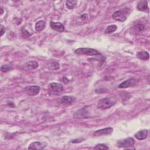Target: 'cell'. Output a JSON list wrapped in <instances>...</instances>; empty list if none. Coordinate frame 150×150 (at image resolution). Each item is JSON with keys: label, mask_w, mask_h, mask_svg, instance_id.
<instances>
[{"label": "cell", "mask_w": 150, "mask_h": 150, "mask_svg": "<svg viewBox=\"0 0 150 150\" xmlns=\"http://www.w3.org/2000/svg\"><path fill=\"white\" fill-rule=\"evenodd\" d=\"M116 103V100L111 97H106L100 99L97 103V107L100 110L110 108Z\"/></svg>", "instance_id": "cell-1"}, {"label": "cell", "mask_w": 150, "mask_h": 150, "mask_svg": "<svg viewBox=\"0 0 150 150\" xmlns=\"http://www.w3.org/2000/svg\"><path fill=\"white\" fill-rule=\"evenodd\" d=\"M74 53L77 54H86L89 56H96V55H100V53L92 48H88V47H80L77 49Z\"/></svg>", "instance_id": "cell-2"}, {"label": "cell", "mask_w": 150, "mask_h": 150, "mask_svg": "<svg viewBox=\"0 0 150 150\" xmlns=\"http://www.w3.org/2000/svg\"><path fill=\"white\" fill-rule=\"evenodd\" d=\"M63 91V86L57 83H51L49 85V92L52 95H59Z\"/></svg>", "instance_id": "cell-3"}, {"label": "cell", "mask_w": 150, "mask_h": 150, "mask_svg": "<svg viewBox=\"0 0 150 150\" xmlns=\"http://www.w3.org/2000/svg\"><path fill=\"white\" fill-rule=\"evenodd\" d=\"M135 144V140L132 137H128L121 140H119L117 142V146L119 148H124L128 149L129 147L132 146Z\"/></svg>", "instance_id": "cell-4"}, {"label": "cell", "mask_w": 150, "mask_h": 150, "mask_svg": "<svg viewBox=\"0 0 150 150\" xmlns=\"http://www.w3.org/2000/svg\"><path fill=\"white\" fill-rule=\"evenodd\" d=\"M138 84V80L135 78H131L124 81L118 86L119 88H125L131 87H135Z\"/></svg>", "instance_id": "cell-5"}, {"label": "cell", "mask_w": 150, "mask_h": 150, "mask_svg": "<svg viewBox=\"0 0 150 150\" xmlns=\"http://www.w3.org/2000/svg\"><path fill=\"white\" fill-rule=\"evenodd\" d=\"M88 116V111H87V108L86 106L78 110L73 114V118H78V119L87 118Z\"/></svg>", "instance_id": "cell-6"}, {"label": "cell", "mask_w": 150, "mask_h": 150, "mask_svg": "<svg viewBox=\"0 0 150 150\" xmlns=\"http://www.w3.org/2000/svg\"><path fill=\"white\" fill-rule=\"evenodd\" d=\"M24 90L28 95L33 96L39 94L40 91V87L38 86H27L24 88Z\"/></svg>", "instance_id": "cell-7"}, {"label": "cell", "mask_w": 150, "mask_h": 150, "mask_svg": "<svg viewBox=\"0 0 150 150\" xmlns=\"http://www.w3.org/2000/svg\"><path fill=\"white\" fill-rule=\"evenodd\" d=\"M112 18L120 22H124L127 19V17L124 12L121 10H118L115 11L112 15Z\"/></svg>", "instance_id": "cell-8"}, {"label": "cell", "mask_w": 150, "mask_h": 150, "mask_svg": "<svg viewBox=\"0 0 150 150\" xmlns=\"http://www.w3.org/2000/svg\"><path fill=\"white\" fill-rule=\"evenodd\" d=\"M113 131V129L111 127L105 128L103 129H98L93 132V135L95 137L101 136V135H109L111 134Z\"/></svg>", "instance_id": "cell-9"}, {"label": "cell", "mask_w": 150, "mask_h": 150, "mask_svg": "<svg viewBox=\"0 0 150 150\" xmlns=\"http://www.w3.org/2000/svg\"><path fill=\"white\" fill-rule=\"evenodd\" d=\"M47 146L45 142H40L39 141H35L31 143L29 146V149H43Z\"/></svg>", "instance_id": "cell-10"}, {"label": "cell", "mask_w": 150, "mask_h": 150, "mask_svg": "<svg viewBox=\"0 0 150 150\" xmlns=\"http://www.w3.org/2000/svg\"><path fill=\"white\" fill-rule=\"evenodd\" d=\"M50 27L54 30L57 32H63L64 30V25L60 22H50Z\"/></svg>", "instance_id": "cell-11"}, {"label": "cell", "mask_w": 150, "mask_h": 150, "mask_svg": "<svg viewBox=\"0 0 150 150\" xmlns=\"http://www.w3.org/2000/svg\"><path fill=\"white\" fill-rule=\"evenodd\" d=\"M137 8L138 11L145 12V11H148V3L146 1L142 0V1H139L138 4H137Z\"/></svg>", "instance_id": "cell-12"}, {"label": "cell", "mask_w": 150, "mask_h": 150, "mask_svg": "<svg viewBox=\"0 0 150 150\" xmlns=\"http://www.w3.org/2000/svg\"><path fill=\"white\" fill-rule=\"evenodd\" d=\"M73 100H74V98L73 97L64 96L61 98L60 100V103L63 105H67L71 104Z\"/></svg>", "instance_id": "cell-13"}, {"label": "cell", "mask_w": 150, "mask_h": 150, "mask_svg": "<svg viewBox=\"0 0 150 150\" xmlns=\"http://www.w3.org/2000/svg\"><path fill=\"white\" fill-rule=\"evenodd\" d=\"M135 137L139 140L145 139L148 136V130L147 129H142L137 132L134 135Z\"/></svg>", "instance_id": "cell-14"}, {"label": "cell", "mask_w": 150, "mask_h": 150, "mask_svg": "<svg viewBox=\"0 0 150 150\" xmlns=\"http://www.w3.org/2000/svg\"><path fill=\"white\" fill-rule=\"evenodd\" d=\"M137 56L138 59L142 60H147L149 58V54L146 51L138 52L137 54Z\"/></svg>", "instance_id": "cell-15"}, {"label": "cell", "mask_w": 150, "mask_h": 150, "mask_svg": "<svg viewBox=\"0 0 150 150\" xmlns=\"http://www.w3.org/2000/svg\"><path fill=\"white\" fill-rule=\"evenodd\" d=\"M45 26L46 23L44 21H39L36 23L35 28L37 32H40L45 29Z\"/></svg>", "instance_id": "cell-16"}, {"label": "cell", "mask_w": 150, "mask_h": 150, "mask_svg": "<svg viewBox=\"0 0 150 150\" xmlns=\"http://www.w3.org/2000/svg\"><path fill=\"white\" fill-rule=\"evenodd\" d=\"M38 63L36 62V61H35V60H30L28 62H27L26 64H25V66L26 67L30 69V70H34V69H36V68H38Z\"/></svg>", "instance_id": "cell-17"}, {"label": "cell", "mask_w": 150, "mask_h": 150, "mask_svg": "<svg viewBox=\"0 0 150 150\" xmlns=\"http://www.w3.org/2000/svg\"><path fill=\"white\" fill-rule=\"evenodd\" d=\"M77 1L73 0H68L66 2V6L69 9H73L75 8Z\"/></svg>", "instance_id": "cell-18"}, {"label": "cell", "mask_w": 150, "mask_h": 150, "mask_svg": "<svg viewBox=\"0 0 150 150\" xmlns=\"http://www.w3.org/2000/svg\"><path fill=\"white\" fill-rule=\"evenodd\" d=\"M117 29V26L115 25H110L107 27L106 29L105 30V33L106 34H111L113 32H114Z\"/></svg>", "instance_id": "cell-19"}, {"label": "cell", "mask_w": 150, "mask_h": 150, "mask_svg": "<svg viewBox=\"0 0 150 150\" xmlns=\"http://www.w3.org/2000/svg\"><path fill=\"white\" fill-rule=\"evenodd\" d=\"M11 69H12L11 66L9 65H8V64H4L1 67V70L4 73L8 72V71H10Z\"/></svg>", "instance_id": "cell-20"}, {"label": "cell", "mask_w": 150, "mask_h": 150, "mask_svg": "<svg viewBox=\"0 0 150 150\" xmlns=\"http://www.w3.org/2000/svg\"><path fill=\"white\" fill-rule=\"evenodd\" d=\"M95 149H108L109 148L104 144H99L95 146Z\"/></svg>", "instance_id": "cell-21"}, {"label": "cell", "mask_w": 150, "mask_h": 150, "mask_svg": "<svg viewBox=\"0 0 150 150\" xmlns=\"http://www.w3.org/2000/svg\"><path fill=\"white\" fill-rule=\"evenodd\" d=\"M135 29H137L138 31H142L144 29L145 26H144V25H142L141 23H137L135 26Z\"/></svg>", "instance_id": "cell-22"}, {"label": "cell", "mask_w": 150, "mask_h": 150, "mask_svg": "<svg viewBox=\"0 0 150 150\" xmlns=\"http://www.w3.org/2000/svg\"><path fill=\"white\" fill-rule=\"evenodd\" d=\"M52 67L54 70H58L60 67V65L57 62H53L52 64Z\"/></svg>", "instance_id": "cell-23"}, {"label": "cell", "mask_w": 150, "mask_h": 150, "mask_svg": "<svg viewBox=\"0 0 150 150\" xmlns=\"http://www.w3.org/2000/svg\"><path fill=\"white\" fill-rule=\"evenodd\" d=\"M1 36L3 35V34L5 33V28L3 25H1Z\"/></svg>", "instance_id": "cell-24"}, {"label": "cell", "mask_w": 150, "mask_h": 150, "mask_svg": "<svg viewBox=\"0 0 150 150\" xmlns=\"http://www.w3.org/2000/svg\"><path fill=\"white\" fill-rule=\"evenodd\" d=\"M0 10H1V16H2V14L4 13V10H3V8H2V7H1V8H0Z\"/></svg>", "instance_id": "cell-25"}]
</instances>
